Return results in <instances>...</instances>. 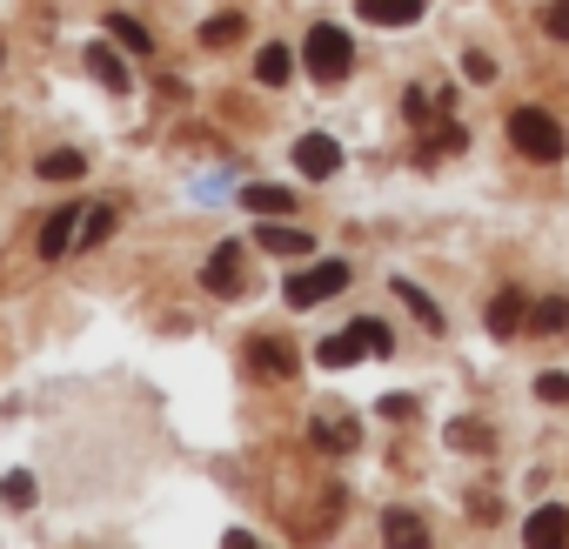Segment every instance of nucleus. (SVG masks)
I'll return each instance as SVG.
<instances>
[{"label": "nucleus", "instance_id": "nucleus-17", "mask_svg": "<svg viewBox=\"0 0 569 549\" xmlns=\"http://www.w3.org/2000/svg\"><path fill=\"white\" fill-rule=\"evenodd\" d=\"M108 34H114V48H128L134 61H148V54H154V34H148L134 14H108Z\"/></svg>", "mask_w": 569, "mask_h": 549}, {"label": "nucleus", "instance_id": "nucleus-5", "mask_svg": "<svg viewBox=\"0 0 569 549\" xmlns=\"http://www.w3.org/2000/svg\"><path fill=\"white\" fill-rule=\"evenodd\" d=\"M296 168H302L309 181L342 174V141H329V134H302V141H296Z\"/></svg>", "mask_w": 569, "mask_h": 549}, {"label": "nucleus", "instance_id": "nucleus-9", "mask_svg": "<svg viewBox=\"0 0 569 549\" xmlns=\"http://www.w3.org/2000/svg\"><path fill=\"white\" fill-rule=\"evenodd\" d=\"M362 356H369V342H362L356 322H349L342 336H322V342H316V362H322V369H349V362H362Z\"/></svg>", "mask_w": 569, "mask_h": 549}, {"label": "nucleus", "instance_id": "nucleus-4", "mask_svg": "<svg viewBox=\"0 0 569 549\" xmlns=\"http://www.w3.org/2000/svg\"><path fill=\"white\" fill-rule=\"evenodd\" d=\"M201 282H208V296H241L248 289V274H241V241H221L214 254H208V268H201Z\"/></svg>", "mask_w": 569, "mask_h": 549}, {"label": "nucleus", "instance_id": "nucleus-15", "mask_svg": "<svg viewBox=\"0 0 569 549\" xmlns=\"http://www.w3.org/2000/svg\"><path fill=\"white\" fill-rule=\"evenodd\" d=\"M529 329L569 342V296H542V302H529Z\"/></svg>", "mask_w": 569, "mask_h": 549}, {"label": "nucleus", "instance_id": "nucleus-20", "mask_svg": "<svg viewBox=\"0 0 569 549\" xmlns=\"http://www.w3.org/2000/svg\"><path fill=\"white\" fill-rule=\"evenodd\" d=\"M34 174H41V181H81V174H88V154H81V148H54V154H41Z\"/></svg>", "mask_w": 569, "mask_h": 549}, {"label": "nucleus", "instance_id": "nucleus-22", "mask_svg": "<svg viewBox=\"0 0 569 549\" xmlns=\"http://www.w3.org/2000/svg\"><path fill=\"white\" fill-rule=\"evenodd\" d=\"M34 496H41V482H34L28 469H8V476H0V502H8V509H34Z\"/></svg>", "mask_w": 569, "mask_h": 549}, {"label": "nucleus", "instance_id": "nucleus-13", "mask_svg": "<svg viewBox=\"0 0 569 549\" xmlns=\"http://www.w3.org/2000/svg\"><path fill=\"white\" fill-rule=\"evenodd\" d=\"M88 68H94V81H101L108 94H128V88H134V74L121 68V54H114L108 41H94V48H88Z\"/></svg>", "mask_w": 569, "mask_h": 549}, {"label": "nucleus", "instance_id": "nucleus-26", "mask_svg": "<svg viewBox=\"0 0 569 549\" xmlns=\"http://www.w3.org/2000/svg\"><path fill=\"white\" fill-rule=\"evenodd\" d=\"M536 396L556 402V409H569V369H542V376H536Z\"/></svg>", "mask_w": 569, "mask_h": 549}, {"label": "nucleus", "instance_id": "nucleus-10", "mask_svg": "<svg viewBox=\"0 0 569 549\" xmlns=\"http://www.w3.org/2000/svg\"><path fill=\"white\" fill-rule=\"evenodd\" d=\"M522 536H529V549H562V542H569V509H556V502L536 509V516L522 522Z\"/></svg>", "mask_w": 569, "mask_h": 549}, {"label": "nucleus", "instance_id": "nucleus-29", "mask_svg": "<svg viewBox=\"0 0 569 549\" xmlns=\"http://www.w3.org/2000/svg\"><path fill=\"white\" fill-rule=\"evenodd\" d=\"M549 34L569 41V0H549Z\"/></svg>", "mask_w": 569, "mask_h": 549}, {"label": "nucleus", "instance_id": "nucleus-21", "mask_svg": "<svg viewBox=\"0 0 569 549\" xmlns=\"http://www.w3.org/2000/svg\"><path fill=\"white\" fill-rule=\"evenodd\" d=\"M114 221H121V214H114V201H101V208H88V214H81V234H74V241H81V248H101V241L114 234Z\"/></svg>", "mask_w": 569, "mask_h": 549}, {"label": "nucleus", "instance_id": "nucleus-24", "mask_svg": "<svg viewBox=\"0 0 569 549\" xmlns=\"http://www.w3.org/2000/svg\"><path fill=\"white\" fill-rule=\"evenodd\" d=\"M449 449H462V456H482V449H489V429H482L476 416H456V422H449Z\"/></svg>", "mask_w": 569, "mask_h": 549}, {"label": "nucleus", "instance_id": "nucleus-8", "mask_svg": "<svg viewBox=\"0 0 569 549\" xmlns=\"http://www.w3.org/2000/svg\"><path fill=\"white\" fill-rule=\"evenodd\" d=\"M81 214H88V208H54V214H48V228H41V254H48V261H61V254L74 248Z\"/></svg>", "mask_w": 569, "mask_h": 549}, {"label": "nucleus", "instance_id": "nucleus-14", "mask_svg": "<svg viewBox=\"0 0 569 549\" xmlns=\"http://www.w3.org/2000/svg\"><path fill=\"white\" fill-rule=\"evenodd\" d=\"M356 442H362L356 416H316V449H329V456H349Z\"/></svg>", "mask_w": 569, "mask_h": 549}, {"label": "nucleus", "instance_id": "nucleus-27", "mask_svg": "<svg viewBox=\"0 0 569 549\" xmlns=\"http://www.w3.org/2000/svg\"><path fill=\"white\" fill-rule=\"evenodd\" d=\"M356 329H362V342H369V356H396V336H389V322H376V316H362Z\"/></svg>", "mask_w": 569, "mask_h": 549}, {"label": "nucleus", "instance_id": "nucleus-23", "mask_svg": "<svg viewBox=\"0 0 569 549\" xmlns=\"http://www.w3.org/2000/svg\"><path fill=\"white\" fill-rule=\"evenodd\" d=\"M241 28H248V14H214V21H201V48H234Z\"/></svg>", "mask_w": 569, "mask_h": 549}, {"label": "nucleus", "instance_id": "nucleus-19", "mask_svg": "<svg viewBox=\"0 0 569 549\" xmlns=\"http://www.w3.org/2000/svg\"><path fill=\"white\" fill-rule=\"evenodd\" d=\"M396 296H402V309H409V316H416V322H422L429 336H442V329H449V322H442V309H436V302H429V296H422V289L409 282V274L396 282Z\"/></svg>", "mask_w": 569, "mask_h": 549}, {"label": "nucleus", "instance_id": "nucleus-28", "mask_svg": "<svg viewBox=\"0 0 569 549\" xmlns=\"http://www.w3.org/2000/svg\"><path fill=\"white\" fill-rule=\"evenodd\" d=\"M462 81H476V88H489V81H496V61H489L482 48H469V54H462Z\"/></svg>", "mask_w": 569, "mask_h": 549}, {"label": "nucleus", "instance_id": "nucleus-1", "mask_svg": "<svg viewBox=\"0 0 569 549\" xmlns=\"http://www.w3.org/2000/svg\"><path fill=\"white\" fill-rule=\"evenodd\" d=\"M302 61H309V74L316 81H349V68H356V41L342 34V28H329V21H316L309 28V41H302Z\"/></svg>", "mask_w": 569, "mask_h": 549}, {"label": "nucleus", "instance_id": "nucleus-6", "mask_svg": "<svg viewBox=\"0 0 569 549\" xmlns=\"http://www.w3.org/2000/svg\"><path fill=\"white\" fill-rule=\"evenodd\" d=\"M254 241H261L268 254H281V261H296V254L316 248V234H309V228H289V214H268V228H254Z\"/></svg>", "mask_w": 569, "mask_h": 549}, {"label": "nucleus", "instance_id": "nucleus-7", "mask_svg": "<svg viewBox=\"0 0 569 549\" xmlns=\"http://www.w3.org/2000/svg\"><path fill=\"white\" fill-rule=\"evenodd\" d=\"M522 322H529V296H522V289H502V296L489 302V316H482V329H489L496 342L522 336Z\"/></svg>", "mask_w": 569, "mask_h": 549}, {"label": "nucleus", "instance_id": "nucleus-2", "mask_svg": "<svg viewBox=\"0 0 569 549\" xmlns=\"http://www.w3.org/2000/svg\"><path fill=\"white\" fill-rule=\"evenodd\" d=\"M509 141H516L529 161H562V154H569V134H562L542 108H516V114H509Z\"/></svg>", "mask_w": 569, "mask_h": 549}, {"label": "nucleus", "instance_id": "nucleus-18", "mask_svg": "<svg viewBox=\"0 0 569 549\" xmlns=\"http://www.w3.org/2000/svg\"><path fill=\"white\" fill-rule=\"evenodd\" d=\"M289 74H296V54L281 48V41H268V48L254 54V81H261V88H281Z\"/></svg>", "mask_w": 569, "mask_h": 549}, {"label": "nucleus", "instance_id": "nucleus-25", "mask_svg": "<svg viewBox=\"0 0 569 549\" xmlns=\"http://www.w3.org/2000/svg\"><path fill=\"white\" fill-rule=\"evenodd\" d=\"M382 536H389V542H409V549H416V542H429L422 516H409V509H389V516H382Z\"/></svg>", "mask_w": 569, "mask_h": 549}, {"label": "nucleus", "instance_id": "nucleus-12", "mask_svg": "<svg viewBox=\"0 0 569 549\" xmlns=\"http://www.w3.org/2000/svg\"><path fill=\"white\" fill-rule=\"evenodd\" d=\"M362 8V21H376V28H416L422 21V0H356Z\"/></svg>", "mask_w": 569, "mask_h": 549}, {"label": "nucleus", "instance_id": "nucleus-11", "mask_svg": "<svg viewBox=\"0 0 569 549\" xmlns=\"http://www.w3.org/2000/svg\"><path fill=\"white\" fill-rule=\"evenodd\" d=\"M248 362H254L261 376H296V349L281 342V336H254V342H248Z\"/></svg>", "mask_w": 569, "mask_h": 549}, {"label": "nucleus", "instance_id": "nucleus-30", "mask_svg": "<svg viewBox=\"0 0 569 549\" xmlns=\"http://www.w3.org/2000/svg\"><path fill=\"white\" fill-rule=\"evenodd\" d=\"M382 416H389V422H409V416H416V396H389Z\"/></svg>", "mask_w": 569, "mask_h": 549}, {"label": "nucleus", "instance_id": "nucleus-31", "mask_svg": "<svg viewBox=\"0 0 569 549\" xmlns=\"http://www.w3.org/2000/svg\"><path fill=\"white\" fill-rule=\"evenodd\" d=\"M0 61H8V48H0Z\"/></svg>", "mask_w": 569, "mask_h": 549}, {"label": "nucleus", "instance_id": "nucleus-3", "mask_svg": "<svg viewBox=\"0 0 569 549\" xmlns=\"http://www.w3.org/2000/svg\"><path fill=\"white\" fill-rule=\"evenodd\" d=\"M349 289V261H309V268H296L289 274V309H316V302H329V296H342Z\"/></svg>", "mask_w": 569, "mask_h": 549}, {"label": "nucleus", "instance_id": "nucleus-16", "mask_svg": "<svg viewBox=\"0 0 569 549\" xmlns=\"http://www.w3.org/2000/svg\"><path fill=\"white\" fill-rule=\"evenodd\" d=\"M241 208L268 221V214H289V208H296V194H289V188H274V181H248V188H241Z\"/></svg>", "mask_w": 569, "mask_h": 549}]
</instances>
